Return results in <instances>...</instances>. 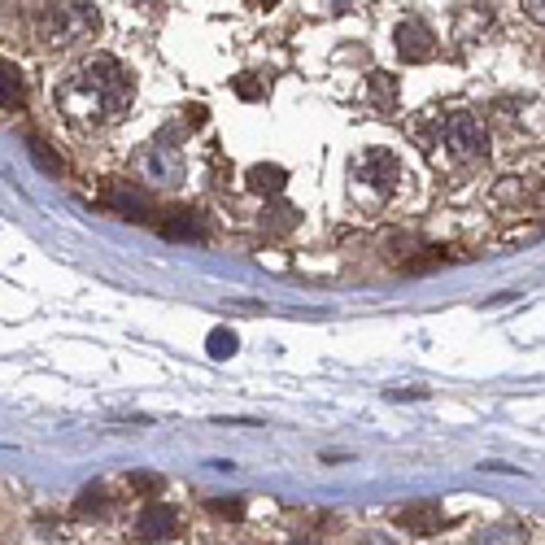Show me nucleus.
<instances>
[{"label":"nucleus","instance_id":"nucleus-1","mask_svg":"<svg viewBox=\"0 0 545 545\" xmlns=\"http://www.w3.org/2000/svg\"><path fill=\"white\" fill-rule=\"evenodd\" d=\"M131 96H136L131 70L118 57H92L53 92V101L75 127H105L127 114Z\"/></svg>","mask_w":545,"mask_h":545},{"label":"nucleus","instance_id":"nucleus-2","mask_svg":"<svg viewBox=\"0 0 545 545\" xmlns=\"http://www.w3.org/2000/svg\"><path fill=\"white\" fill-rule=\"evenodd\" d=\"M35 22H40L44 44L66 48V44L83 40V35H92L101 14H96V5H44L40 14H35Z\"/></svg>","mask_w":545,"mask_h":545},{"label":"nucleus","instance_id":"nucleus-3","mask_svg":"<svg viewBox=\"0 0 545 545\" xmlns=\"http://www.w3.org/2000/svg\"><path fill=\"white\" fill-rule=\"evenodd\" d=\"M445 149L458 162H480L489 153V127L476 114H450L445 118Z\"/></svg>","mask_w":545,"mask_h":545},{"label":"nucleus","instance_id":"nucleus-4","mask_svg":"<svg viewBox=\"0 0 545 545\" xmlns=\"http://www.w3.org/2000/svg\"><path fill=\"white\" fill-rule=\"evenodd\" d=\"M179 532V515L175 506H162V502H149L136 519V537L140 541H171Z\"/></svg>","mask_w":545,"mask_h":545},{"label":"nucleus","instance_id":"nucleus-5","mask_svg":"<svg viewBox=\"0 0 545 545\" xmlns=\"http://www.w3.org/2000/svg\"><path fill=\"white\" fill-rule=\"evenodd\" d=\"M362 171H367V179L375 184L380 197H393L397 179H402V162H397V153H389V149H371L362 157Z\"/></svg>","mask_w":545,"mask_h":545},{"label":"nucleus","instance_id":"nucleus-6","mask_svg":"<svg viewBox=\"0 0 545 545\" xmlns=\"http://www.w3.org/2000/svg\"><path fill=\"white\" fill-rule=\"evenodd\" d=\"M397 524H402L406 532H415V537H432V532H441L445 528V511H441V502H410L397 511Z\"/></svg>","mask_w":545,"mask_h":545},{"label":"nucleus","instance_id":"nucleus-7","mask_svg":"<svg viewBox=\"0 0 545 545\" xmlns=\"http://www.w3.org/2000/svg\"><path fill=\"white\" fill-rule=\"evenodd\" d=\"M432 31H428V22H419V18H406L402 27H397V53L406 57V62H428L432 57Z\"/></svg>","mask_w":545,"mask_h":545},{"label":"nucleus","instance_id":"nucleus-8","mask_svg":"<svg viewBox=\"0 0 545 545\" xmlns=\"http://www.w3.org/2000/svg\"><path fill=\"white\" fill-rule=\"evenodd\" d=\"M144 171H149L153 184H175V179H184V162H179L171 144H157V149L144 153Z\"/></svg>","mask_w":545,"mask_h":545},{"label":"nucleus","instance_id":"nucleus-9","mask_svg":"<svg viewBox=\"0 0 545 545\" xmlns=\"http://www.w3.org/2000/svg\"><path fill=\"white\" fill-rule=\"evenodd\" d=\"M105 201L114 205L118 214H127V218H136V223H144V218H153V201L144 197L140 188H131V184H109L105 192Z\"/></svg>","mask_w":545,"mask_h":545},{"label":"nucleus","instance_id":"nucleus-10","mask_svg":"<svg viewBox=\"0 0 545 545\" xmlns=\"http://www.w3.org/2000/svg\"><path fill=\"white\" fill-rule=\"evenodd\" d=\"M245 184H249L253 192H266V197H280L284 184H288V171H284V166H266V162H258V166H249Z\"/></svg>","mask_w":545,"mask_h":545},{"label":"nucleus","instance_id":"nucleus-11","mask_svg":"<svg viewBox=\"0 0 545 545\" xmlns=\"http://www.w3.org/2000/svg\"><path fill=\"white\" fill-rule=\"evenodd\" d=\"M22 101H27V79H22V70L14 62H0V105L18 109Z\"/></svg>","mask_w":545,"mask_h":545},{"label":"nucleus","instance_id":"nucleus-12","mask_svg":"<svg viewBox=\"0 0 545 545\" xmlns=\"http://www.w3.org/2000/svg\"><path fill=\"white\" fill-rule=\"evenodd\" d=\"M162 236L171 240H201V214L197 210H175L162 218Z\"/></svg>","mask_w":545,"mask_h":545},{"label":"nucleus","instance_id":"nucleus-13","mask_svg":"<svg viewBox=\"0 0 545 545\" xmlns=\"http://www.w3.org/2000/svg\"><path fill=\"white\" fill-rule=\"evenodd\" d=\"M476 545H528V532L524 524H493L480 532Z\"/></svg>","mask_w":545,"mask_h":545},{"label":"nucleus","instance_id":"nucleus-14","mask_svg":"<svg viewBox=\"0 0 545 545\" xmlns=\"http://www.w3.org/2000/svg\"><path fill=\"white\" fill-rule=\"evenodd\" d=\"M367 92H371V101L380 105V109H393V105H397V79L384 75V70H375V75H371Z\"/></svg>","mask_w":545,"mask_h":545},{"label":"nucleus","instance_id":"nucleus-15","mask_svg":"<svg viewBox=\"0 0 545 545\" xmlns=\"http://www.w3.org/2000/svg\"><path fill=\"white\" fill-rule=\"evenodd\" d=\"M293 223H297V210L293 205H271V210H262V227H271V232H293Z\"/></svg>","mask_w":545,"mask_h":545},{"label":"nucleus","instance_id":"nucleus-16","mask_svg":"<svg viewBox=\"0 0 545 545\" xmlns=\"http://www.w3.org/2000/svg\"><path fill=\"white\" fill-rule=\"evenodd\" d=\"M205 349H210V358H232L236 354V332H232V327H214Z\"/></svg>","mask_w":545,"mask_h":545},{"label":"nucleus","instance_id":"nucleus-17","mask_svg":"<svg viewBox=\"0 0 545 545\" xmlns=\"http://www.w3.org/2000/svg\"><path fill=\"white\" fill-rule=\"evenodd\" d=\"M101 506H105V489H101V484H92V489L79 493V506H75V511H79V515H96Z\"/></svg>","mask_w":545,"mask_h":545},{"label":"nucleus","instance_id":"nucleus-18","mask_svg":"<svg viewBox=\"0 0 545 545\" xmlns=\"http://www.w3.org/2000/svg\"><path fill=\"white\" fill-rule=\"evenodd\" d=\"M232 88H236L240 101H262V96H266V88H262V83L253 79V75H240V79L232 83Z\"/></svg>","mask_w":545,"mask_h":545},{"label":"nucleus","instance_id":"nucleus-19","mask_svg":"<svg viewBox=\"0 0 545 545\" xmlns=\"http://www.w3.org/2000/svg\"><path fill=\"white\" fill-rule=\"evenodd\" d=\"M127 484L131 489H144V493H162V476H153V471H131Z\"/></svg>","mask_w":545,"mask_h":545},{"label":"nucleus","instance_id":"nucleus-20","mask_svg":"<svg viewBox=\"0 0 545 545\" xmlns=\"http://www.w3.org/2000/svg\"><path fill=\"white\" fill-rule=\"evenodd\" d=\"M31 157L44 166V171H53V175L62 171V162H53V157H48V144H40V140H31Z\"/></svg>","mask_w":545,"mask_h":545},{"label":"nucleus","instance_id":"nucleus-21","mask_svg":"<svg viewBox=\"0 0 545 545\" xmlns=\"http://www.w3.org/2000/svg\"><path fill=\"white\" fill-rule=\"evenodd\" d=\"M210 511L227 515V519H240V515H245V502H240V498H232V502H210Z\"/></svg>","mask_w":545,"mask_h":545},{"label":"nucleus","instance_id":"nucleus-22","mask_svg":"<svg viewBox=\"0 0 545 545\" xmlns=\"http://www.w3.org/2000/svg\"><path fill=\"white\" fill-rule=\"evenodd\" d=\"M528 14H532V18H541V22H545V0H528Z\"/></svg>","mask_w":545,"mask_h":545},{"label":"nucleus","instance_id":"nucleus-23","mask_svg":"<svg viewBox=\"0 0 545 545\" xmlns=\"http://www.w3.org/2000/svg\"><path fill=\"white\" fill-rule=\"evenodd\" d=\"M362 545H393V541H389V537H380V532H371V537L362 541Z\"/></svg>","mask_w":545,"mask_h":545},{"label":"nucleus","instance_id":"nucleus-24","mask_svg":"<svg viewBox=\"0 0 545 545\" xmlns=\"http://www.w3.org/2000/svg\"><path fill=\"white\" fill-rule=\"evenodd\" d=\"M293 545H314V541H293Z\"/></svg>","mask_w":545,"mask_h":545}]
</instances>
